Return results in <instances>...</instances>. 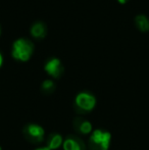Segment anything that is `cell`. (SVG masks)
<instances>
[{"instance_id":"10","label":"cell","mask_w":149,"mask_h":150,"mask_svg":"<svg viewBox=\"0 0 149 150\" xmlns=\"http://www.w3.org/2000/svg\"><path fill=\"white\" fill-rule=\"evenodd\" d=\"M136 26L139 30L142 32H147L149 31V20L147 16H144V14H139V16H136L135 18Z\"/></svg>"},{"instance_id":"15","label":"cell","mask_w":149,"mask_h":150,"mask_svg":"<svg viewBox=\"0 0 149 150\" xmlns=\"http://www.w3.org/2000/svg\"><path fill=\"white\" fill-rule=\"evenodd\" d=\"M0 150H2V148H1V146H0Z\"/></svg>"},{"instance_id":"11","label":"cell","mask_w":149,"mask_h":150,"mask_svg":"<svg viewBox=\"0 0 149 150\" xmlns=\"http://www.w3.org/2000/svg\"><path fill=\"white\" fill-rule=\"evenodd\" d=\"M41 89L44 93L50 94V93H52L55 90V84H54L53 81H51V80H45V81L42 83Z\"/></svg>"},{"instance_id":"12","label":"cell","mask_w":149,"mask_h":150,"mask_svg":"<svg viewBox=\"0 0 149 150\" xmlns=\"http://www.w3.org/2000/svg\"><path fill=\"white\" fill-rule=\"evenodd\" d=\"M2 63H3V57H2V55H1V53H0V67H1V65H2Z\"/></svg>"},{"instance_id":"6","label":"cell","mask_w":149,"mask_h":150,"mask_svg":"<svg viewBox=\"0 0 149 150\" xmlns=\"http://www.w3.org/2000/svg\"><path fill=\"white\" fill-rule=\"evenodd\" d=\"M64 150H85L86 145L81 138L77 136H68L62 143Z\"/></svg>"},{"instance_id":"13","label":"cell","mask_w":149,"mask_h":150,"mask_svg":"<svg viewBox=\"0 0 149 150\" xmlns=\"http://www.w3.org/2000/svg\"><path fill=\"white\" fill-rule=\"evenodd\" d=\"M36 150H50V149L47 148V147H40V148H37Z\"/></svg>"},{"instance_id":"9","label":"cell","mask_w":149,"mask_h":150,"mask_svg":"<svg viewBox=\"0 0 149 150\" xmlns=\"http://www.w3.org/2000/svg\"><path fill=\"white\" fill-rule=\"evenodd\" d=\"M46 27L43 23L41 22H37L31 28V34L34 38L36 39H42V38L45 37L46 35Z\"/></svg>"},{"instance_id":"4","label":"cell","mask_w":149,"mask_h":150,"mask_svg":"<svg viewBox=\"0 0 149 150\" xmlns=\"http://www.w3.org/2000/svg\"><path fill=\"white\" fill-rule=\"evenodd\" d=\"M24 135L28 141L32 143H40L44 140L45 131L41 126L36 124H29L24 128Z\"/></svg>"},{"instance_id":"1","label":"cell","mask_w":149,"mask_h":150,"mask_svg":"<svg viewBox=\"0 0 149 150\" xmlns=\"http://www.w3.org/2000/svg\"><path fill=\"white\" fill-rule=\"evenodd\" d=\"M112 142V134L107 131L97 129L93 131L89 137L90 150H108Z\"/></svg>"},{"instance_id":"7","label":"cell","mask_w":149,"mask_h":150,"mask_svg":"<svg viewBox=\"0 0 149 150\" xmlns=\"http://www.w3.org/2000/svg\"><path fill=\"white\" fill-rule=\"evenodd\" d=\"M74 128L80 134L88 135L92 133V124L82 117H78L74 120Z\"/></svg>"},{"instance_id":"2","label":"cell","mask_w":149,"mask_h":150,"mask_svg":"<svg viewBox=\"0 0 149 150\" xmlns=\"http://www.w3.org/2000/svg\"><path fill=\"white\" fill-rule=\"evenodd\" d=\"M34 51V45L28 39L20 38L13 42L12 45V56L13 58L20 61H27L30 59Z\"/></svg>"},{"instance_id":"14","label":"cell","mask_w":149,"mask_h":150,"mask_svg":"<svg viewBox=\"0 0 149 150\" xmlns=\"http://www.w3.org/2000/svg\"><path fill=\"white\" fill-rule=\"evenodd\" d=\"M128 1H129V0H119V3H126V2H128Z\"/></svg>"},{"instance_id":"8","label":"cell","mask_w":149,"mask_h":150,"mask_svg":"<svg viewBox=\"0 0 149 150\" xmlns=\"http://www.w3.org/2000/svg\"><path fill=\"white\" fill-rule=\"evenodd\" d=\"M64 143V139H62L61 135H59L58 133H52L49 135L47 139V148L50 150H56L59 148Z\"/></svg>"},{"instance_id":"16","label":"cell","mask_w":149,"mask_h":150,"mask_svg":"<svg viewBox=\"0 0 149 150\" xmlns=\"http://www.w3.org/2000/svg\"><path fill=\"white\" fill-rule=\"evenodd\" d=\"M0 35H1V30H0Z\"/></svg>"},{"instance_id":"3","label":"cell","mask_w":149,"mask_h":150,"mask_svg":"<svg viewBox=\"0 0 149 150\" xmlns=\"http://www.w3.org/2000/svg\"><path fill=\"white\" fill-rule=\"evenodd\" d=\"M76 108L80 112H89L93 110L96 105V99L92 94L88 92H81L75 98Z\"/></svg>"},{"instance_id":"5","label":"cell","mask_w":149,"mask_h":150,"mask_svg":"<svg viewBox=\"0 0 149 150\" xmlns=\"http://www.w3.org/2000/svg\"><path fill=\"white\" fill-rule=\"evenodd\" d=\"M46 73L48 75H50L51 77L55 78H59L60 76L64 73V67H62V63L58 58H52L49 61H47V63L44 67Z\"/></svg>"}]
</instances>
